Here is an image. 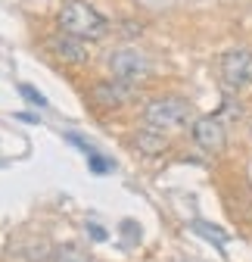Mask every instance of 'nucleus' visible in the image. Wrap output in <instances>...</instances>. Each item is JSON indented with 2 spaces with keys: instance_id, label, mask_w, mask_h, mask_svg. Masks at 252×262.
<instances>
[{
  "instance_id": "nucleus-5",
  "label": "nucleus",
  "mask_w": 252,
  "mask_h": 262,
  "mask_svg": "<svg viewBox=\"0 0 252 262\" xmlns=\"http://www.w3.org/2000/svg\"><path fill=\"white\" fill-rule=\"evenodd\" d=\"M193 141L206 150V153H221L224 150V125L215 116H203L193 122Z\"/></svg>"
},
{
  "instance_id": "nucleus-1",
  "label": "nucleus",
  "mask_w": 252,
  "mask_h": 262,
  "mask_svg": "<svg viewBox=\"0 0 252 262\" xmlns=\"http://www.w3.org/2000/svg\"><path fill=\"white\" fill-rule=\"evenodd\" d=\"M59 25H62V31L66 35H72V38H87V41H97V38H103L106 35V19L93 10V7H87V4H66L59 10Z\"/></svg>"
},
{
  "instance_id": "nucleus-9",
  "label": "nucleus",
  "mask_w": 252,
  "mask_h": 262,
  "mask_svg": "<svg viewBox=\"0 0 252 262\" xmlns=\"http://www.w3.org/2000/svg\"><path fill=\"white\" fill-rule=\"evenodd\" d=\"M193 231L196 234H203L209 244H215V247H228V234L221 231V228H215V225H209V222H193Z\"/></svg>"
},
{
  "instance_id": "nucleus-4",
  "label": "nucleus",
  "mask_w": 252,
  "mask_h": 262,
  "mask_svg": "<svg viewBox=\"0 0 252 262\" xmlns=\"http://www.w3.org/2000/svg\"><path fill=\"white\" fill-rule=\"evenodd\" d=\"M221 78L231 91L252 84V50L249 47H234L221 56Z\"/></svg>"
},
{
  "instance_id": "nucleus-11",
  "label": "nucleus",
  "mask_w": 252,
  "mask_h": 262,
  "mask_svg": "<svg viewBox=\"0 0 252 262\" xmlns=\"http://www.w3.org/2000/svg\"><path fill=\"white\" fill-rule=\"evenodd\" d=\"M53 262H97V259L84 256V253H81V250H75V247H66V250H59V253L53 256Z\"/></svg>"
},
{
  "instance_id": "nucleus-3",
  "label": "nucleus",
  "mask_w": 252,
  "mask_h": 262,
  "mask_svg": "<svg viewBox=\"0 0 252 262\" xmlns=\"http://www.w3.org/2000/svg\"><path fill=\"white\" fill-rule=\"evenodd\" d=\"M109 72L115 81H124V84H137L140 78H146L149 72V62L143 53H137L134 47H118L109 53Z\"/></svg>"
},
{
  "instance_id": "nucleus-12",
  "label": "nucleus",
  "mask_w": 252,
  "mask_h": 262,
  "mask_svg": "<svg viewBox=\"0 0 252 262\" xmlns=\"http://www.w3.org/2000/svg\"><path fill=\"white\" fill-rule=\"evenodd\" d=\"M19 94L25 97L28 103H35V106H47V97H44L41 91H35L31 84H19Z\"/></svg>"
},
{
  "instance_id": "nucleus-7",
  "label": "nucleus",
  "mask_w": 252,
  "mask_h": 262,
  "mask_svg": "<svg viewBox=\"0 0 252 262\" xmlns=\"http://www.w3.org/2000/svg\"><path fill=\"white\" fill-rule=\"evenodd\" d=\"M134 97V88L124 84V81H100L93 88V100L100 106H121Z\"/></svg>"
},
{
  "instance_id": "nucleus-13",
  "label": "nucleus",
  "mask_w": 252,
  "mask_h": 262,
  "mask_svg": "<svg viewBox=\"0 0 252 262\" xmlns=\"http://www.w3.org/2000/svg\"><path fill=\"white\" fill-rule=\"evenodd\" d=\"M137 4H140V7H146V10H165L171 0H137Z\"/></svg>"
},
{
  "instance_id": "nucleus-14",
  "label": "nucleus",
  "mask_w": 252,
  "mask_h": 262,
  "mask_svg": "<svg viewBox=\"0 0 252 262\" xmlns=\"http://www.w3.org/2000/svg\"><path fill=\"white\" fill-rule=\"evenodd\" d=\"M87 234H90L93 241H106V231H103V228H100V225H93V222L87 225Z\"/></svg>"
},
{
  "instance_id": "nucleus-15",
  "label": "nucleus",
  "mask_w": 252,
  "mask_h": 262,
  "mask_svg": "<svg viewBox=\"0 0 252 262\" xmlns=\"http://www.w3.org/2000/svg\"><path fill=\"white\" fill-rule=\"evenodd\" d=\"M22 122H31V125H38V116H31V113H19Z\"/></svg>"
},
{
  "instance_id": "nucleus-8",
  "label": "nucleus",
  "mask_w": 252,
  "mask_h": 262,
  "mask_svg": "<svg viewBox=\"0 0 252 262\" xmlns=\"http://www.w3.org/2000/svg\"><path fill=\"white\" fill-rule=\"evenodd\" d=\"M134 147L146 156H159L162 150H168V138L165 131H156V128H143L134 135Z\"/></svg>"
},
{
  "instance_id": "nucleus-6",
  "label": "nucleus",
  "mask_w": 252,
  "mask_h": 262,
  "mask_svg": "<svg viewBox=\"0 0 252 262\" xmlns=\"http://www.w3.org/2000/svg\"><path fill=\"white\" fill-rule=\"evenodd\" d=\"M47 47H50V53H53L56 59L72 62V66H81V62L87 59V50H84L81 38H72V35H56V38L47 41Z\"/></svg>"
},
{
  "instance_id": "nucleus-16",
  "label": "nucleus",
  "mask_w": 252,
  "mask_h": 262,
  "mask_svg": "<svg viewBox=\"0 0 252 262\" xmlns=\"http://www.w3.org/2000/svg\"><path fill=\"white\" fill-rule=\"evenodd\" d=\"M249 135H252V128H249Z\"/></svg>"
},
{
  "instance_id": "nucleus-2",
  "label": "nucleus",
  "mask_w": 252,
  "mask_h": 262,
  "mask_svg": "<svg viewBox=\"0 0 252 262\" xmlns=\"http://www.w3.org/2000/svg\"><path fill=\"white\" fill-rule=\"evenodd\" d=\"M187 119H190V103L184 97H156L143 106V122L146 128H156V131H178Z\"/></svg>"
},
{
  "instance_id": "nucleus-10",
  "label": "nucleus",
  "mask_w": 252,
  "mask_h": 262,
  "mask_svg": "<svg viewBox=\"0 0 252 262\" xmlns=\"http://www.w3.org/2000/svg\"><path fill=\"white\" fill-rule=\"evenodd\" d=\"M87 166H90V172H97V175H109V172H115V162L109 159V156H103V153H87Z\"/></svg>"
}]
</instances>
